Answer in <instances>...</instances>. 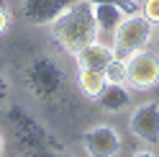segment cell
<instances>
[{
  "mask_svg": "<svg viewBox=\"0 0 159 157\" xmlns=\"http://www.w3.org/2000/svg\"><path fill=\"white\" fill-rule=\"evenodd\" d=\"M100 108L108 111V113H118V111H123L128 108V103H131V93L126 90L123 85H113V83H108L105 85V90L100 93Z\"/></svg>",
  "mask_w": 159,
  "mask_h": 157,
  "instance_id": "cell-8",
  "label": "cell"
},
{
  "mask_svg": "<svg viewBox=\"0 0 159 157\" xmlns=\"http://www.w3.org/2000/svg\"><path fill=\"white\" fill-rule=\"evenodd\" d=\"M131 157H157V155H154L152 150H136V152H134Z\"/></svg>",
  "mask_w": 159,
  "mask_h": 157,
  "instance_id": "cell-15",
  "label": "cell"
},
{
  "mask_svg": "<svg viewBox=\"0 0 159 157\" xmlns=\"http://www.w3.org/2000/svg\"><path fill=\"white\" fill-rule=\"evenodd\" d=\"M77 57V64L80 67H87V70H105V64L113 59V46H105L100 41H93V44H87L82 46L80 52H75Z\"/></svg>",
  "mask_w": 159,
  "mask_h": 157,
  "instance_id": "cell-7",
  "label": "cell"
},
{
  "mask_svg": "<svg viewBox=\"0 0 159 157\" xmlns=\"http://www.w3.org/2000/svg\"><path fill=\"white\" fill-rule=\"evenodd\" d=\"M82 144H85V152L90 157H113V155L121 152L123 139L113 126L100 124V126H93V129L85 131Z\"/></svg>",
  "mask_w": 159,
  "mask_h": 157,
  "instance_id": "cell-4",
  "label": "cell"
},
{
  "mask_svg": "<svg viewBox=\"0 0 159 157\" xmlns=\"http://www.w3.org/2000/svg\"><path fill=\"white\" fill-rule=\"evenodd\" d=\"M90 5H98V3H113V5H118V0H87Z\"/></svg>",
  "mask_w": 159,
  "mask_h": 157,
  "instance_id": "cell-16",
  "label": "cell"
},
{
  "mask_svg": "<svg viewBox=\"0 0 159 157\" xmlns=\"http://www.w3.org/2000/svg\"><path fill=\"white\" fill-rule=\"evenodd\" d=\"M5 28H8V13L3 11V8H0V36L5 34Z\"/></svg>",
  "mask_w": 159,
  "mask_h": 157,
  "instance_id": "cell-14",
  "label": "cell"
},
{
  "mask_svg": "<svg viewBox=\"0 0 159 157\" xmlns=\"http://www.w3.org/2000/svg\"><path fill=\"white\" fill-rule=\"evenodd\" d=\"M103 72H105V80H108V83L123 85V83H126V75H128V64H126L123 59H116V57H113V59L105 64Z\"/></svg>",
  "mask_w": 159,
  "mask_h": 157,
  "instance_id": "cell-11",
  "label": "cell"
},
{
  "mask_svg": "<svg viewBox=\"0 0 159 157\" xmlns=\"http://www.w3.org/2000/svg\"><path fill=\"white\" fill-rule=\"evenodd\" d=\"M154 36V28H152V21H149L146 16H126L118 28L113 31V54L116 59H123L128 62L136 52H141V49L149 46Z\"/></svg>",
  "mask_w": 159,
  "mask_h": 157,
  "instance_id": "cell-2",
  "label": "cell"
},
{
  "mask_svg": "<svg viewBox=\"0 0 159 157\" xmlns=\"http://www.w3.org/2000/svg\"><path fill=\"white\" fill-rule=\"evenodd\" d=\"M126 64H128L126 83L131 88H136V90H152L154 85H159V59L154 54H149V52L141 49Z\"/></svg>",
  "mask_w": 159,
  "mask_h": 157,
  "instance_id": "cell-3",
  "label": "cell"
},
{
  "mask_svg": "<svg viewBox=\"0 0 159 157\" xmlns=\"http://www.w3.org/2000/svg\"><path fill=\"white\" fill-rule=\"evenodd\" d=\"M5 98H8V83H5V77L0 75V103H5Z\"/></svg>",
  "mask_w": 159,
  "mask_h": 157,
  "instance_id": "cell-13",
  "label": "cell"
},
{
  "mask_svg": "<svg viewBox=\"0 0 159 157\" xmlns=\"http://www.w3.org/2000/svg\"><path fill=\"white\" fill-rule=\"evenodd\" d=\"M52 34L72 54L80 52L82 46L98 41V23L93 16V5L87 0H77L69 11H64L52 23Z\"/></svg>",
  "mask_w": 159,
  "mask_h": 157,
  "instance_id": "cell-1",
  "label": "cell"
},
{
  "mask_svg": "<svg viewBox=\"0 0 159 157\" xmlns=\"http://www.w3.org/2000/svg\"><path fill=\"white\" fill-rule=\"evenodd\" d=\"M77 0H23L21 3V16L28 23L46 26L54 23L64 11H69Z\"/></svg>",
  "mask_w": 159,
  "mask_h": 157,
  "instance_id": "cell-6",
  "label": "cell"
},
{
  "mask_svg": "<svg viewBox=\"0 0 159 157\" xmlns=\"http://www.w3.org/2000/svg\"><path fill=\"white\" fill-rule=\"evenodd\" d=\"M93 16H95L98 31H105V34H113L118 28V23L126 18L121 13V8L113 5V3H98V5H93Z\"/></svg>",
  "mask_w": 159,
  "mask_h": 157,
  "instance_id": "cell-10",
  "label": "cell"
},
{
  "mask_svg": "<svg viewBox=\"0 0 159 157\" xmlns=\"http://www.w3.org/2000/svg\"><path fill=\"white\" fill-rule=\"evenodd\" d=\"M144 16L152 23H159V0H146L144 3Z\"/></svg>",
  "mask_w": 159,
  "mask_h": 157,
  "instance_id": "cell-12",
  "label": "cell"
},
{
  "mask_svg": "<svg viewBox=\"0 0 159 157\" xmlns=\"http://www.w3.org/2000/svg\"><path fill=\"white\" fill-rule=\"evenodd\" d=\"M128 129L141 142H159V103L149 101L131 111Z\"/></svg>",
  "mask_w": 159,
  "mask_h": 157,
  "instance_id": "cell-5",
  "label": "cell"
},
{
  "mask_svg": "<svg viewBox=\"0 0 159 157\" xmlns=\"http://www.w3.org/2000/svg\"><path fill=\"white\" fill-rule=\"evenodd\" d=\"M3 152H5V136H3V131H0V157H3Z\"/></svg>",
  "mask_w": 159,
  "mask_h": 157,
  "instance_id": "cell-17",
  "label": "cell"
},
{
  "mask_svg": "<svg viewBox=\"0 0 159 157\" xmlns=\"http://www.w3.org/2000/svg\"><path fill=\"white\" fill-rule=\"evenodd\" d=\"M77 83H80V90L90 98V101H98V98H100V93L105 90V85H108L103 70H87V67H80Z\"/></svg>",
  "mask_w": 159,
  "mask_h": 157,
  "instance_id": "cell-9",
  "label": "cell"
}]
</instances>
